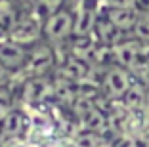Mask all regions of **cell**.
I'll return each instance as SVG.
<instances>
[{
  "label": "cell",
  "instance_id": "7",
  "mask_svg": "<svg viewBox=\"0 0 149 147\" xmlns=\"http://www.w3.org/2000/svg\"><path fill=\"white\" fill-rule=\"evenodd\" d=\"M69 4V0H36L35 2V10L38 13H42L44 17H48L50 13L57 12L59 8Z\"/></svg>",
  "mask_w": 149,
  "mask_h": 147
},
{
  "label": "cell",
  "instance_id": "8",
  "mask_svg": "<svg viewBox=\"0 0 149 147\" xmlns=\"http://www.w3.org/2000/svg\"><path fill=\"white\" fill-rule=\"evenodd\" d=\"M100 4L101 8H136V0H100Z\"/></svg>",
  "mask_w": 149,
  "mask_h": 147
},
{
  "label": "cell",
  "instance_id": "3",
  "mask_svg": "<svg viewBox=\"0 0 149 147\" xmlns=\"http://www.w3.org/2000/svg\"><path fill=\"white\" fill-rule=\"evenodd\" d=\"M103 88L111 98H124L128 94V90L132 88L128 69H124L120 65L111 67L107 71V75L103 77Z\"/></svg>",
  "mask_w": 149,
  "mask_h": 147
},
{
  "label": "cell",
  "instance_id": "1",
  "mask_svg": "<svg viewBox=\"0 0 149 147\" xmlns=\"http://www.w3.org/2000/svg\"><path fill=\"white\" fill-rule=\"evenodd\" d=\"M77 27V6H63L44 19V40L52 46L67 42L74 36Z\"/></svg>",
  "mask_w": 149,
  "mask_h": 147
},
{
  "label": "cell",
  "instance_id": "6",
  "mask_svg": "<svg viewBox=\"0 0 149 147\" xmlns=\"http://www.w3.org/2000/svg\"><path fill=\"white\" fill-rule=\"evenodd\" d=\"M132 38L140 44H149V12H140L138 21L132 29Z\"/></svg>",
  "mask_w": 149,
  "mask_h": 147
},
{
  "label": "cell",
  "instance_id": "2",
  "mask_svg": "<svg viewBox=\"0 0 149 147\" xmlns=\"http://www.w3.org/2000/svg\"><path fill=\"white\" fill-rule=\"evenodd\" d=\"M29 52H31L29 46H23V44L15 42L12 38L0 40V65L4 69H8L12 75L19 73V71L27 69Z\"/></svg>",
  "mask_w": 149,
  "mask_h": 147
},
{
  "label": "cell",
  "instance_id": "9",
  "mask_svg": "<svg viewBox=\"0 0 149 147\" xmlns=\"http://www.w3.org/2000/svg\"><path fill=\"white\" fill-rule=\"evenodd\" d=\"M12 2L17 6V8L27 10V8H35V2H36V0H12Z\"/></svg>",
  "mask_w": 149,
  "mask_h": 147
},
{
  "label": "cell",
  "instance_id": "5",
  "mask_svg": "<svg viewBox=\"0 0 149 147\" xmlns=\"http://www.w3.org/2000/svg\"><path fill=\"white\" fill-rule=\"evenodd\" d=\"M29 126V121L23 115V111L13 109V111L6 113L2 121H0V136L2 138H19Z\"/></svg>",
  "mask_w": 149,
  "mask_h": 147
},
{
  "label": "cell",
  "instance_id": "4",
  "mask_svg": "<svg viewBox=\"0 0 149 147\" xmlns=\"http://www.w3.org/2000/svg\"><path fill=\"white\" fill-rule=\"evenodd\" d=\"M101 12L123 35H130L140 15L136 8H101Z\"/></svg>",
  "mask_w": 149,
  "mask_h": 147
}]
</instances>
